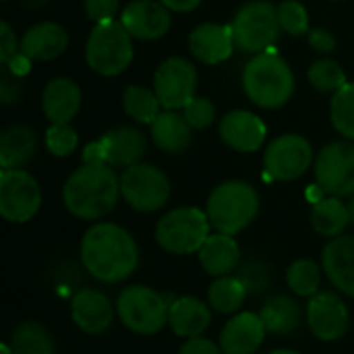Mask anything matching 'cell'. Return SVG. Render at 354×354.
<instances>
[{
	"label": "cell",
	"mask_w": 354,
	"mask_h": 354,
	"mask_svg": "<svg viewBox=\"0 0 354 354\" xmlns=\"http://www.w3.org/2000/svg\"><path fill=\"white\" fill-rule=\"evenodd\" d=\"M313 147L305 137L297 133H286L268 145L263 168L272 180L290 183L301 178L313 166Z\"/></svg>",
	"instance_id": "7c38bea8"
},
{
	"label": "cell",
	"mask_w": 354,
	"mask_h": 354,
	"mask_svg": "<svg viewBox=\"0 0 354 354\" xmlns=\"http://www.w3.org/2000/svg\"><path fill=\"white\" fill-rule=\"evenodd\" d=\"M212 324V307L195 297H180L170 303L168 326L178 338H197Z\"/></svg>",
	"instance_id": "cb8c5ba5"
},
{
	"label": "cell",
	"mask_w": 354,
	"mask_h": 354,
	"mask_svg": "<svg viewBox=\"0 0 354 354\" xmlns=\"http://www.w3.org/2000/svg\"><path fill=\"white\" fill-rule=\"evenodd\" d=\"M120 199V176L108 164L79 166L62 187V203L66 212L79 220L106 218Z\"/></svg>",
	"instance_id": "7a4b0ae2"
},
{
	"label": "cell",
	"mask_w": 354,
	"mask_h": 354,
	"mask_svg": "<svg viewBox=\"0 0 354 354\" xmlns=\"http://www.w3.org/2000/svg\"><path fill=\"white\" fill-rule=\"evenodd\" d=\"M100 143L104 149V160L112 168H129L139 164L147 147L145 135L139 129L127 124L110 129L100 137Z\"/></svg>",
	"instance_id": "7402d4cb"
},
{
	"label": "cell",
	"mask_w": 354,
	"mask_h": 354,
	"mask_svg": "<svg viewBox=\"0 0 354 354\" xmlns=\"http://www.w3.org/2000/svg\"><path fill=\"white\" fill-rule=\"evenodd\" d=\"M133 39L153 41L170 31V10L160 0H133L129 2L118 19Z\"/></svg>",
	"instance_id": "9a60e30c"
},
{
	"label": "cell",
	"mask_w": 354,
	"mask_h": 354,
	"mask_svg": "<svg viewBox=\"0 0 354 354\" xmlns=\"http://www.w3.org/2000/svg\"><path fill=\"white\" fill-rule=\"evenodd\" d=\"M278 21L280 29L288 35H305L311 31L309 12L299 0H282L278 6Z\"/></svg>",
	"instance_id": "d590c367"
},
{
	"label": "cell",
	"mask_w": 354,
	"mask_h": 354,
	"mask_svg": "<svg viewBox=\"0 0 354 354\" xmlns=\"http://www.w3.org/2000/svg\"><path fill=\"white\" fill-rule=\"evenodd\" d=\"M330 116L334 129L348 141H354V83L348 81L332 95Z\"/></svg>",
	"instance_id": "836d02e7"
},
{
	"label": "cell",
	"mask_w": 354,
	"mask_h": 354,
	"mask_svg": "<svg viewBox=\"0 0 354 354\" xmlns=\"http://www.w3.org/2000/svg\"><path fill=\"white\" fill-rule=\"evenodd\" d=\"M268 354H301V353L290 351V348H278V351H272V353H268Z\"/></svg>",
	"instance_id": "c3c4849f"
},
{
	"label": "cell",
	"mask_w": 354,
	"mask_h": 354,
	"mask_svg": "<svg viewBox=\"0 0 354 354\" xmlns=\"http://www.w3.org/2000/svg\"><path fill=\"white\" fill-rule=\"evenodd\" d=\"M197 255L205 274L214 278H222V276H230L239 268L241 247L234 241V236L216 232V234H209V239L205 241V245L199 249Z\"/></svg>",
	"instance_id": "d4e9b609"
},
{
	"label": "cell",
	"mask_w": 354,
	"mask_h": 354,
	"mask_svg": "<svg viewBox=\"0 0 354 354\" xmlns=\"http://www.w3.org/2000/svg\"><path fill=\"white\" fill-rule=\"evenodd\" d=\"M243 89L255 106L276 110L290 102L295 93V73L282 56L268 50L255 54L245 64Z\"/></svg>",
	"instance_id": "3957f363"
},
{
	"label": "cell",
	"mask_w": 354,
	"mask_h": 354,
	"mask_svg": "<svg viewBox=\"0 0 354 354\" xmlns=\"http://www.w3.org/2000/svg\"><path fill=\"white\" fill-rule=\"evenodd\" d=\"M19 52H21V44H17L15 31L10 29V25L6 21H2V25H0V62L6 66Z\"/></svg>",
	"instance_id": "60d3db41"
},
{
	"label": "cell",
	"mask_w": 354,
	"mask_h": 354,
	"mask_svg": "<svg viewBox=\"0 0 354 354\" xmlns=\"http://www.w3.org/2000/svg\"><path fill=\"white\" fill-rule=\"evenodd\" d=\"M0 354H15V353H12V348H10V344H8V342H2V344H0Z\"/></svg>",
	"instance_id": "7dc6e473"
},
{
	"label": "cell",
	"mask_w": 354,
	"mask_h": 354,
	"mask_svg": "<svg viewBox=\"0 0 354 354\" xmlns=\"http://www.w3.org/2000/svg\"><path fill=\"white\" fill-rule=\"evenodd\" d=\"M79 145V135L71 124H50L46 131V147L56 158L71 156Z\"/></svg>",
	"instance_id": "8d00e7d4"
},
{
	"label": "cell",
	"mask_w": 354,
	"mask_h": 354,
	"mask_svg": "<svg viewBox=\"0 0 354 354\" xmlns=\"http://www.w3.org/2000/svg\"><path fill=\"white\" fill-rule=\"evenodd\" d=\"M266 326L259 313L239 311L234 313L220 332V348L224 354H255L266 340Z\"/></svg>",
	"instance_id": "e0dca14e"
},
{
	"label": "cell",
	"mask_w": 354,
	"mask_h": 354,
	"mask_svg": "<svg viewBox=\"0 0 354 354\" xmlns=\"http://www.w3.org/2000/svg\"><path fill=\"white\" fill-rule=\"evenodd\" d=\"M348 224H351V212H348V203H344L342 197L324 195L319 201L313 203L311 226L317 234L326 239H336L346 230Z\"/></svg>",
	"instance_id": "83f0119b"
},
{
	"label": "cell",
	"mask_w": 354,
	"mask_h": 354,
	"mask_svg": "<svg viewBox=\"0 0 354 354\" xmlns=\"http://www.w3.org/2000/svg\"><path fill=\"white\" fill-rule=\"evenodd\" d=\"M6 68L15 75V77H21V75H27L29 73V68H31V58H27L23 52H19L8 64H6Z\"/></svg>",
	"instance_id": "f6af8a7d"
},
{
	"label": "cell",
	"mask_w": 354,
	"mask_h": 354,
	"mask_svg": "<svg viewBox=\"0 0 354 354\" xmlns=\"http://www.w3.org/2000/svg\"><path fill=\"white\" fill-rule=\"evenodd\" d=\"M234 46L247 54L268 52L280 35L278 8L266 0H253L243 4L232 19Z\"/></svg>",
	"instance_id": "ba28073f"
},
{
	"label": "cell",
	"mask_w": 354,
	"mask_h": 354,
	"mask_svg": "<svg viewBox=\"0 0 354 354\" xmlns=\"http://www.w3.org/2000/svg\"><path fill=\"white\" fill-rule=\"evenodd\" d=\"M307 35H309V46H311L315 52H319V54H330V52L336 48V37H334V33L328 31V29H324V27H315V29H311Z\"/></svg>",
	"instance_id": "7bdbcfd3"
},
{
	"label": "cell",
	"mask_w": 354,
	"mask_h": 354,
	"mask_svg": "<svg viewBox=\"0 0 354 354\" xmlns=\"http://www.w3.org/2000/svg\"><path fill=\"white\" fill-rule=\"evenodd\" d=\"M170 303L158 290L133 284L120 290L116 299V315L120 324L139 336H153L168 326Z\"/></svg>",
	"instance_id": "52a82bcc"
},
{
	"label": "cell",
	"mask_w": 354,
	"mask_h": 354,
	"mask_svg": "<svg viewBox=\"0 0 354 354\" xmlns=\"http://www.w3.org/2000/svg\"><path fill=\"white\" fill-rule=\"evenodd\" d=\"M160 2L174 12H191L201 4V0H160Z\"/></svg>",
	"instance_id": "bcb514c9"
},
{
	"label": "cell",
	"mask_w": 354,
	"mask_h": 354,
	"mask_svg": "<svg viewBox=\"0 0 354 354\" xmlns=\"http://www.w3.org/2000/svg\"><path fill=\"white\" fill-rule=\"evenodd\" d=\"M259 317H261L268 334L290 336L292 332L299 330L303 313L295 299H290L286 295H276L261 307Z\"/></svg>",
	"instance_id": "f1b7e54d"
},
{
	"label": "cell",
	"mask_w": 354,
	"mask_h": 354,
	"mask_svg": "<svg viewBox=\"0 0 354 354\" xmlns=\"http://www.w3.org/2000/svg\"><path fill=\"white\" fill-rule=\"evenodd\" d=\"M83 162L85 164H106L104 149H102L100 139L97 141H91L89 145H85V149H83Z\"/></svg>",
	"instance_id": "ee69618b"
},
{
	"label": "cell",
	"mask_w": 354,
	"mask_h": 354,
	"mask_svg": "<svg viewBox=\"0 0 354 354\" xmlns=\"http://www.w3.org/2000/svg\"><path fill=\"white\" fill-rule=\"evenodd\" d=\"M307 326L322 342H338L346 336L351 313L342 297L334 290H319L307 303Z\"/></svg>",
	"instance_id": "5bb4252c"
},
{
	"label": "cell",
	"mask_w": 354,
	"mask_h": 354,
	"mask_svg": "<svg viewBox=\"0 0 354 354\" xmlns=\"http://www.w3.org/2000/svg\"><path fill=\"white\" fill-rule=\"evenodd\" d=\"M334 2H340V0H334Z\"/></svg>",
	"instance_id": "f907efd6"
},
{
	"label": "cell",
	"mask_w": 354,
	"mask_h": 354,
	"mask_svg": "<svg viewBox=\"0 0 354 354\" xmlns=\"http://www.w3.org/2000/svg\"><path fill=\"white\" fill-rule=\"evenodd\" d=\"M122 108L133 120L141 124H151L164 110L153 87L149 89L145 85H129L122 93Z\"/></svg>",
	"instance_id": "1f68e13d"
},
{
	"label": "cell",
	"mask_w": 354,
	"mask_h": 354,
	"mask_svg": "<svg viewBox=\"0 0 354 354\" xmlns=\"http://www.w3.org/2000/svg\"><path fill=\"white\" fill-rule=\"evenodd\" d=\"M185 118L189 120V124L197 131L207 129L214 124L216 120V106L209 97H193L185 108H183Z\"/></svg>",
	"instance_id": "74e56055"
},
{
	"label": "cell",
	"mask_w": 354,
	"mask_h": 354,
	"mask_svg": "<svg viewBox=\"0 0 354 354\" xmlns=\"http://www.w3.org/2000/svg\"><path fill=\"white\" fill-rule=\"evenodd\" d=\"M37 151V137L27 124H12L0 137V166L15 170L27 166Z\"/></svg>",
	"instance_id": "4316f807"
},
{
	"label": "cell",
	"mask_w": 354,
	"mask_h": 354,
	"mask_svg": "<svg viewBox=\"0 0 354 354\" xmlns=\"http://www.w3.org/2000/svg\"><path fill=\"white\" fill-rule=\"evenodd\" d=\"M133 35L116 19L95 23L87 44L85 60L87 66L102 77H118L133 62Z\"/></svg>",
	"instance_id": "5b68a950"
},
{
	"label": "cell",
	"mask_w": 354,
	"mask_h": 354,
	"mask_svg": "<svg viewBox=\"0 0 354 354\" xmlns=\"http://www.w3.org/2000/svg\"><path fill=\"white\" fill-rule=\"evenodd\" d=\"M315 183L326 195H354V143H328L315 158Z\"/></svg>",
	"instance_id": "8fae6325"
},
{
	"label": "cell",
	"mask_w": 354,
	"mask_h": 354,
	"mask_svg": "<svg viewBox=\"0 0 354 354\" xmlns=\"http://www.w3.org/2000/svg\"><path fill=\"white\" fill-rule=\"evenodd\" d=\"M348 212H351V224L354 226V195L351 197V201H348Z\"/></svg>",
	"instance_id": "681fc988"
},
{
	"label": "cell",
	"mask_w": 354,
	"mask_h": 354,
	"mask_svg": "<svg viewBox=\"0 0 354 354\" xmlns=\"http://www.w3.org/2000/svg\"><path fill=\"white\" fill-rule=\"evenodd\" d=\"M322 270L336 290L354 297V236L340 234L324 247Z\"/></svg>",
	"instance_id": "ffe728a7"
},
{
	"label": "cell",
	"mask_w": 354,
	"mask_h": 354,
	"mask_svg": "<svg viewBox=\"0 0 354 354\" xmlns=\"http://www.w3.org/2000/svg\"><path fill=\"white\" fill-rule=\"evenodd\" d=\"M212 222L199 207L185 205L170 209L156 224V243L170 255H191L209 239Z\"/></svg>",
	"instance_id": "8992f818"
},
{
	"label": "cell",
	"mask_w": 354,
	"mask_h": 354,
	"mask_svg": "<svg viewBox=\"0 0 354 354\" xmlns=\"http://www.w3.org/2000/svg\"><path fill=\"white\" fill-rule=\"evenodd\" d=\"M81 87L68 77H54L41 93L44 116L52 124H71L81 108Z\"/></svg>",
	"instance_id": "44dd1931"
},
{
	"label": "cell",
	"mask_w": 354,
	"mask_h": 354,
	"mask_svg": "<svg viewBox=\"0 0 354 354\" xmlns=\"http://www.w3.org/2000/svg\"><path fill=\"white\" fill-rule=\"evenodd\" d=\"M249 295V288L243 284L239 276H222L216 278L207 290V301L212 311L222 315H234L241 311Z\"/></svg>",
	"instance_id": "f546056e"
},
{
	"label": "cell",
	"mask_w": 354,
	"mask_h": 354,
	"mask_svg": "<svg viewBox=\"0 0 354 354\" xmlns=\"http://www.w3.org/2000/svg\"><path fill=\"white\" fill-rule=\"evenodd\" d=\"M15 354H54L52 334L39 322H21L8 340Z\"/></svg>",
	"instance_id": "4dcf8cb0"
},
{
	"label": "cell",
	"mask_w": 354,
	"mask_h": 354,
	"mask_svg": "<svg viewBox=\"0 0 354 354\" xmlns=\"http://www.w3.org/2000/svg\"><path fill=\"white\" fill-rule=\"evenodd\" d=\"M261 199L253 185L245 180H226L218 185L205 203V214L216 232L239 234L259 216Z\"/></svg>",
	"instance_id": "277c9868"
},
{
	"label": "cell",
	"mask_w": 354,
	"mask_h": 354,
	"mask_svg": "<svg viewBox=\"0 0 354 354\" xmlns=\"http://www.w3.org/2000/svg\"><path fill=\"white\" fill-rule=\"evenodd\" d=\"M79 253L85 272L104 284L131 278L139 266L137 241L127 228L114 222H97L87 228Z\"/></svg>",
	"instance_id": "6da1fadb"
},
{
	"label": "cell",
	"mask_w": 354,
	"mask_h": 354,
	"mask_svg": "<svg viewBox=\"0 0 354 354\" xmlns=\"http://www.w3.org/2000/svg\"><path fill=\"white\" fill-rule=\"evenodd\" d=\"M178 354H224L220 344H216L209 338L197 336V338H189L183 342V346L178 348Z\"/></svg>",
	"instance_id": "b9f144b4"
},
{
	"label": "cell",
	"mask_w": 354,
	"mask_h": 354,
	"mask_svg": "<svg viewBox=\"0 0 354 354\" xmlns=\"http://www.w3.org/2000/svg\"><path fill=\"white\" fill-rule=\"evenodd\" d=\"M220 139L234 151L253 153L263 147L268 137L266 122L249 110H232L218 124Z\"/></svg>",
	"instance_id": "2e32d148"
},
{
	"label": "cell",
	"mask_w": 354,
	"mask_h": 354,
	"mask_svg": "<svg viewBox=\"0 0 354 354\" xmlns=\"http://www.w3.org/2000/svg\"><path fill=\"white\" fill-rule=\"evenodd\" d=\"M234 35L230 25L201 23L189 35L191 54L203 64H220L234 52Z\"/></svg>",
	"instance_id": "d6986e66"
},
{
	"label": "cell",
	"mask_w": 354,
	"mask_h": 354,
	"mask_svg": "<svg viewBox=\"0 0 354 354\" xmlns=\"http://www.w3.org/2000/svg\"><path fill=\"white\" fill-rule=\"evenodd\" d=\"M120 197L129 207L141 214H153L166 207L170 199L168 176L151 164H135L120 174Z\"/></svg>",
	"instance_id": "9c48e42d"
},
{
	"label": "cell",
	"mask_w": 354,
	"mask_h": 354,
	"mask_svg": "<svg viewBox=\"0 0 354 354\" xmlns=\"http://www.w3.org/2000/svg\"><path fill=\"white\" fill-rule=\"evenodd\" d=\"M41 207L37 180L23 168L0 172V216L12 224L29 222Z\"/></svg>",
	"instance_id": "30bf717a"
},
{
	"label": "cell",
	"mask_w": 354,
	"mask_h": 354,
	"mask_svg": "<svg viewBox=\"0 0 354 354\" xmlns=\"http://www.w3.org/2000/svg\"><path fill=\"white\" fill-rule=\"evenodd\" d=\"M71 317L83 334L97 336L114 324V307L104 292L83 288L71 301Z\"/></svg>",
	"instance_id": "ac0fdd59"
},
{
	"label": "cell",
	"mask_w": 354,
	"mask_h": 354,
	"mask_svg": "<svg viewBox=\"0 0 354 354\" xmlns=\"http://www.w3.org/2000/svg\"><path fill=\"white\" fill-rule=\"evenodd\" d=\"M153 91L164 110H183L197 97V68L183 56L166 58L156 68Z\"/></svg>",
	"instance_id": "4fadbf2b"
},
{
	"label": "cell",
	"mask_w": 354,
	"mask_h": 354,
	"mask_svg": "<svg viewBox=\"0 0 354 354\" xmlns=\"http://www.w3.org/2000/svg\"><path fill=\"white\" fill-rule=\"evenodd\" d=\"M286 284L295 295L311 299L319 292L322 268L313 259H297L286 270Z\"/></svg>",
	"instance_id": "d6a6232c"
},
{
	"label": "cell",
	"mask_w": 354,
	"mask_h": 354,
	"mask_svg": "<svg viewBox=\"0 0 354 354\" xmlns=\"http://www.w3.org/2000/svg\"><path fill=\"white\" fill-rule=\"evenodd\" d=\"M151 141L164 153H183L193 139V127L178 110H162L160 116L149 124Z\"/></svg>",
	"instance_id": "484cf974"
},
{
	"label": "cell",
	"mask_w": 354,
	"mask_h": 354,
	"mask_svg": "<svg viewBox=\"0 0 354 354\" xmlns=\"http://www.w3.org/2000/svg\"><path fill=\"white\" fill-rule=\"evenodd\" d=\"M21 52L31 60H54L68 48V31L54 21L29 27L21 37Z\"/></svg>",
	"instance_id": "603a6c76"
},
{
	"label": "cell",
	"mask_w": 354,
	"mask_h": 354,
	"mask_svg": "<svg viewBox=\"0 0 354 354\" xmlns=\"http://www.w3.org/2000/svg\"><path fill=\"white\" fill-rule=\"evenodd\" d=\"M307 77H309V83H311L319 93H332V95L348 83L344 68H342L336 60H332V58L315 60V62L309 66Z\"/></svg>",
	"instance_id": "e575fe53"
},
{
	"label": "cell",
	"mask_w": 354,
	"mask_h": 354,
	"mask_svg": "<svg viewBox=\"0 0 354 354\" xmlns=\"http://www.w3.org/2000/svg\"><path fill=\"white\" fill-rule=\"evenodd\" d=\"M239 278H241L243 284L249 288V292H259V290H263V288L270 284V274H268V270H266L261 263H257V261L247 263L245 268H241Z\"/></svg>",
	"instance_id": "ab89813d"
},
{
	"label": "cell",
	"mask_w": 354,
	"mask_h": 354,
	"mask_svg": "<svg viewBox=\"0 0 354 354\" xmlns=\"http://www.w3.org/2000/svg\"><path fill=\"white\" fill-rule=\"evenodd\" d=\"M83 8L89 21L104 23L116 19V12L120 8L118 0H83Z\"/></svg>",
	"instance_id": "f35d334b"
}]
</instances>
